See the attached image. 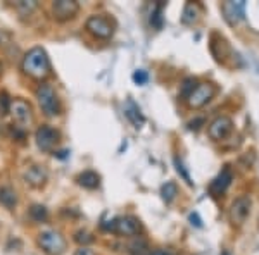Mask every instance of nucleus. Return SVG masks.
Instances as JSON below:
<instances>
[{
  "label": "nucleus",
  "instance_id": "f257e3e1",
  "mask_svg": "<svg viewBox=\"0 0 259 255\" xmlns=\"http://www.w3.org/2000/svg\"><path fill=\"white\" fill-rule=\"evenodd\" d=\"M21 71L26 76L33 79H41L49 78L52 73V64H50L49 54L45 52V48L41 47H33L24 54L23 62H21Z\"/></svg>",
  "mask_w": 259,
  "mask_h": 255
},
{
  "label": "nucleus",
  "instance_id": "f03ea898",
  "mask_svg": "<svg viewBox=\"0 0 259 255\" xmlns=\"http://www.w3.org/2000/svg\"><path fill=\"white\" fill-rule=\"evenodd\" d=\"M36 95V102L47 118H56V116L61 114V102L59 97H57L56 90L52 88V85L49 83H40L38 88L35 91Z\"/></svg>",
  "mask_w": 259,
  "mask_h": 255
},
{
  "label": "nucleus",
  "instance_id": "7ed1b4c3",
  "mask_svg": "<svg viewBox=\"0 0 259 255\" xmlns=\"http://www.w3.org/2000/svg\"><path fill=\"white\" fill-rule=\"evenodd\" d=\"M38 246L47 255H62L68 248L66 238L56 229H45L38 235Z\"/></svg>",
  "mask_w": 259,
  "mask_h": 255
},
{
  "label": "nucleus",
  "instance_id": "20e7f679",
  "mask_svg": "<svg viewBox=\"0 0 259 255\" xmlns=\"http://www.w3.org/2000/svg\"><path fill=\"white\" fill-rule=\"evenodd\" d=\"M104 229L116 233V235H119V236H128V238L135 236L137 238L142 233V224L137 217L123 216V217H116V219H112L111 224L106 226Z\"/></svg>",
  "mask_w": 259,
  "mask_h": 255
},
{
  "label": "nucleus",
  "instance_id": "39448f33",
  "mask_svg": "<svg viewBox=\"0 0 259 255\" xmlns=\"http://www.w3.org/2000/svg\"><path fill=\"white\" fill-rule=\"evenodd\" d=\"M85 30L89 31L92 36H95V38L107 40V38H111L112 33H114V24H112L106 16L94 14L87 19Z\"/></svg>",
  "mask_w": 259,
  "mask_h": 255
},
{
  "label": "nucleus",
  "instance_id": "423d86ee",
  "mask_svg": "<svg viewBox=\"0 0 259 255\" xmlns=\"http://www.w3.org/2000/svg\"><path fill=\"white\" fill-rule=\"evenodd\" d=\"M214 95H216L214 85H211V83H199L185 100L190 109H200L206 106V104H209L214 98Z\"/></svg>",
  "mask_w": 259,
  "mask_h": 255
},
{
  "label": "nucleus",
  "instance_id": "0eeeda50",
  "mask_svg": "<svg viewBox=\"0 0 259 255\" xmlns=\"http://www.w3.org/2000/svg\"><path fill=\"white\" fill-rule=\"evenodd\" d=\"M35 140H36V147L41 152H52L54 147L59 141V131L54 129L49 124H41V126L35 131Z\"/></svg>",
  "mask_w": 259,
  "mask_h": 255
},
{
  "label": "nucleus",
  "instance_id": "6e6552de",
  "mask_svg": "<svg viewBox=\"0 0 259 255\" xmlns=\"http://www.w3.org/2000/svg\"><path fill=\"white\" fill-rule=\"evenodd\" d=\"M80 12V4L76 0H56L52 4V16L56 21H69L76 18V14Z\"/></svg>",
  "mask_w": 259,
  "mask_h": 255
},
{
  "label": "nucleus",
  "instance_id": "1a4fd4ad",
  "mask_svg": "<svg viewBox=\"0 0 259 255\" xmlns=\"http://www.w3.org/2000/svg\"><path fill=\"white\" fill-rule=\"evenodd\" d=\"M11 114L21 128H28L33 123V109L26 100L14 98L11 104Z\"/></svg>",
  "mask_w": 259,
  "mask_h": 255
},
{
  "label": "nucleus",
  "instance_id": "9d476101",
  "mask_svg": "<svg viewBox=\"0 0 259 255\" xmlns=\"http://www.w3.org/2000/svg\"><path fill=\"white\" fill-rule=\"evenodd\" d=\"M250 214V198L249 196H239V198L233 200L232 207H230V223L235 226H242L245 223V219Z\"/></svg>",
  "mask_w": 259,
  "mask_h": 255
},
{
  "label": "nucleus",
  "instance_id": "9b49d317",
  "mask_svg": "<svg viewBox=\"0 0 259 255\" xmlns=\"http://www.w3.org/2000/svg\"><path fill=\"white\" fill-rule=\"evenodd\" d=\"M232 128H233L232 119L227 118V116H220V118H216L209 124L207 133H209V136L212 138V140L220 141V140H225V138L232 133Z\"/></svg>",
  "mask_w": 259,
  "mask_h": 255
},
{
  "label": "nucleus",
  "instance_id": "f8f14e48",
  "mask_svg": "<svg viewBox=\"0 0 259 255\" xmlns=\"http://www.w3.org/2000/svg\"><path fill=\"white\" fill-rule=\"evenodd\" d=\"M24 181L28 183L30 186L33 188H41L47 183L49 179V171L45 169V166H40V164H35V166H30L23 174Z\"/></svg>",
  "mask_w": 259,
  "mask_h": 255
},
{
  "label": "nucleus",
  "instance_id": "ddd939ff",
  "mask_svg": "<svg viewBox=\"0 0 259 255\" xmlns=\"http://www.w3.org/2000/svg\"><path fill=\"white\" fill-rule=\"evenodd\" d=\"M223 14H225V19H227L232 26L240 23L245 16V2H242V0H239V2H225Z\"/></svg>",
  "mask_w": 259,
  "mask_h": 255
},
{
  "label": "nucleus",
  "instance_id": "4468645a",
  "mask_svg": "<svg viewBox=\"0 0 259 255\" xmlns=\"http://www.w3.org/2000/svg\"><path fill=\"white\" fill-rule=\"evenodd\" d=\"M232 179H233V174H232V171H230V167H225L223 171L218 174V176L214 178V181L211 183V193H214V195H221L225 190L230 186V183H232Z\"/></svg>",
  "mask_w": 259,
  "mask_h": 255
},
{
  "label": "nucleus",
  "instance_id": "2eb2a0df",
  "mask_svg": "<svg viewBox=\"0 0 259 255\" xmlns=\"http://www.w3.org/2000/svg\"><path fill=\"white\" fill-rule=\"evenodd\" d=\"M124 116H126L128 121L135 128H142V124L145 123L144 114H142L139 106H137L133 100H126V104H124Z\"/></svg>",
  "mask_w": 259,
  "mask_h": 255
},
{
  "label": "nucleus",
  "instance_id": "dca6fc26",
  "mask_svg": "<svg viewBox=\"0 0 259 255\" xmlns=\"http://www.w3.org/2000/svg\"><path fill=\"white\" fill-rule=\"evenodd\" d=\"M78 185L87 188V190H95L100 185V176L95 171H83L76 176Z\"/></svg>",
  "mask_w": 259,
  "mask_h": 255
},
{
  "label": "nucleus",
  "instance_id": "f3484780",
  "mask_svg": "<svg viewBox=\"0 0 259 255\" xmlns=\"http://www.w3.org/2000/svg\"><path fill=\"white\" fill-rule=\"evenodd\" d=\"M0 206L12 211L18 206V195L11 186H0Z\"/></svg>",
  "mask_w": 259,
  "mask_h": 255
},
{
  "label": "nucleus",
  "instance_id": "a211bd4d",
  "mask_svg": "<svg viewBox=\"0 0 259 255\" xmlns=\"http://www.w3.org/2000/svg\"><path fill=\"white\" fill-rule=\"evenodd\" d=\"M200 16V11H199V6L197 4H185V7H183V12H182V23L183 24H194L195 21L199 19Z\"/></svg>",
  "mask_w": 259,
  "mask_h": 255
},
{
  "label": "nucleus",
  "instance_id": "6ab92c4d",
  "mask_svg": "<svg viewBox=\"0 0 259 255\" xmlns=\"http://www.w3.org/2000/svg\"><path fill=\"white\" fill-rule=\"evenodd\" d=\"M126 248H128V252H130V253H133V255H150V252H149V250H150V248H149V245L145 243V241L142 240V238H139V236H137L133 241H130Z\"/></svg>",
  "mask_w": 259,
  "mask_h": 255
},
{
  "label": "nucleus",
  "instance_id": "aec40b11",
  "mask_svg": "<svg viewBox=\"0 0 259 255\" xmlns=\"http://www.w3.org/2000/svg\"><path fill=\"white\" fill-rule=\"evenodd\" d=\"M178 195V186L175 185L173 181H166L164 185L161 186V196L166 203H171Z\"/></svg>",
  "mask_w": 259,
  "mask_h": 255
},
{
  "label": "nucleus",
  "instance_id": "412c9836",
  "mask_svg": "<svg viewBox=\"0 0 259 255\" xmlns=\"http://www.w3.org/2000/svg\"><path fill=\"white\" fill-rule=\"evenodd\" d=\"M30 217L35 223H45V221L49 219V211H47V207H44V206H31L30 207Z\"/></svg>",
  "mask_w": 259,
  "mask_h": 255
},
{
  "label": "nucleus",
  "instance_id": "4be33fe9",
  "mask_svg": "<svg viewBox=\"0 0 259 255\" xmlns=\"http://www.w3.org/2000/svg\"><path fill=\"white\" fill-rule=\"evenodd\" d=\"M12 98L9 97L7 91H0V116H7L11 112Z\"/></svg>",
  "mask_w": 259,
  "mask_h": 255
},
{
  "label": "nucleus",
  "instance_id": "5701e85b",
  "mask_svg": "<svg viewBox=\"0 0 259 255\" xmlns=\"http://www.w3.org/2000/svg\"><path fill=\"white\" fill-rule=\"evenodd\" d=\"M73 238H74V241H76V243H80L81 246H85V245H89V243H94V240H95V238L92 236L89 231H85V229H80V231H76Z\"/></svg>",
  "mask_w": 259,
  "mask_h": 255
},
{
  "label": "nucleus",
  "instance_id": "b1692460",
  "mask_svg": "<svg viewBox=\"0 0 259 255\" xmlns=\"http://www.w3.org/2000/svg\"><path fill=\"white\" fill-rule=\"evenodd\" d=\"M14 7L19 11V14H23V16H30L33 11L38 7V4L36 2H16L14 4Z\"/></svg>",
  "mask_w": 259,
  "mask_h": 255
},
{
  "label": "nucleus",
  "instance_id": "393cba45",
  "mask_svg": "<svg viewBox=\"0 0 259 255\" xmlns=\"http://www.w3.org/2000/svg\"><path fill=\"white\" fill-rule=\"evenodd\" d=\"M175 167H177V173L182 176L183 179H185L189 185H192V178H190V174H189V171L185 169V166H183V162L180 161L178 157H175Z\"/></svg>",
  "mask_w": 259,
  "mask_h": 255
},
{
  "label": "nucleus",
  "instance_id": "a878e982",
  "mask_svg": "<svg viewBox=\"0 0 259 255\" xmlns=\"http://www.w3.org/2000/svg\"><path fill=\"white\" fill-rule=\"evenodd\" d=\"M195 79L194 78H187L185 81H183V85H182V97H189V95L192 93V90L195 88Z\"/></svg>",
  "mask_w": 259,
  "mask_h": 255
},
{
  "label": "nucleus",
  "instance_id": "bb28decb",
  "mask_svg": "<svg viewBox=\"0 0 259 255\" xmlns=\"http://www.w3.org/2000/svg\"><path fill=\"white\" fill-rule=\"evenodd\" d=\"M133 81H135L137 85H145V83L149 81V74H147V71H144V69L135 71V73H133Z\"/></svg>",
  "mask_w": 259,
  "mask_h": 255
},
{
  "label": "nucleus",
  "instance_id": "cd10ccee",
  "mask_svg": "<svg viewBox=\"0 0 259 255\" xmlns=\"http://www.w3.org/2000/svg\"><path fill=\"white\" fill-rule=\"evenodd\" d=\"M74 255H95V252L92 248H89V246H80V248L74 252Z\"/></svg>",
  "mask_w": 259,
  "mask_h": 255
},
{
  "label": "nucleus",
  "instance_id": "c85d7f7f",
  "mask_svg": "<svg viewBox=\"0 0 259 255\" xmlns=\"http://www.w3.org/2000/svg\"><path fill=\"white\" fill-rule=\"evenodd\" d=\"M190 221H192V224H195L197 228H200V226H202V223H200V219H199L197 214H190Z\"/></svg>",
  "mask_w": 259,
  "mask_h": 255
},
{
  "label": "nucleus",
  "instance_id": "c756f323",
  "mask_svg": "<svg viewBox=\"0 0 259 255\" xmlns=\"http://www.w3.org/2000/svg\"><path fill=\"white\" fill-rule=\"evenodd\" d=\"M0 74H2V62H0Z\"/></svg>",
  "mask_w": 259,
  "mask_h": 255
}]
</instances>
